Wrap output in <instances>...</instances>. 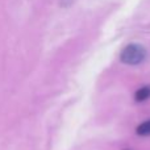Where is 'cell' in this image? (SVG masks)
I'll use <instances>...</instances> for the list:
<instances>
[{
	"mask_svg": "<svg viewBox=\"0 0 150 150\" xmlns=\"http://www.w3.org/2000/svg\"><path fill=\"white\" fill-rule=\"evenodd\" d=\"M134 99L137 103L146 101L148 99H150V86H142V87L138 88L134 93Z\"/></svg>",
	"mask_w": 150,
	"mask_h": 150,
	"instance_id": "obj_2",
	"label": "cell"
},
{
	"mask_svg": "<svg viewBox=\"0 0 150 150\" xmlns=\"http://www.w3.org/2000/svg\"><path fill=\"white\" fill-rule=\"evenodd\" d=\"M136 133L138 136H142V137H148L150 136V120H146L142 124H140L136 129Z\"/></svg>",
	"mask_w": 150,
	"mask_h": 150,
	"instance_id": "obj_3",
	"label": "cell"
},
{
	"mask_svg": "<svg viewBox=\"0 0 150 150\" xmlns=\"http://www.w3.org/2000/svg\"><path fill=\"white\" fill-rule=\"evenodd\" d=\"M146 58V50L144 46L138 44H130L125 47L120 54V61L125 65H140L141 62H144Z\"/></svg>",
	"mask_w": 150,
	"mask_h": 150,
	"instance_id": "obj_1",
	"label": "cell"
}]
</instances>
